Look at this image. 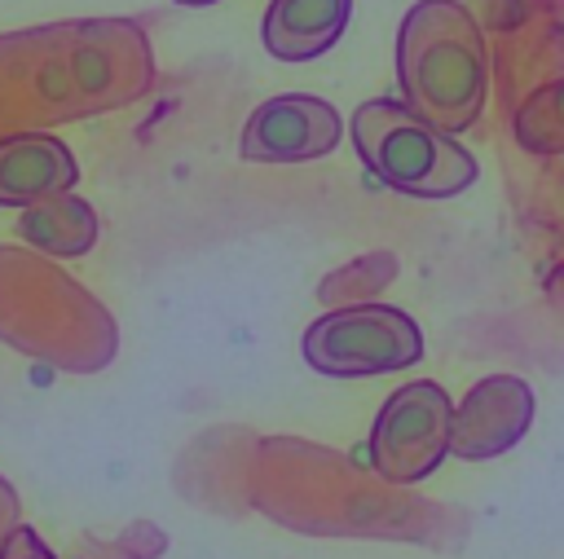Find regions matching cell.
Instances as JSON below:
<instances>
[{
	"label": "cell",
	"instance_id": "6da1fadb",
	"mask_svg": "<svg viewBox=\"0 0 564 559\" xmlns=\"http://www.w3.org/2000/svg\"><path fill=\"white\" fill-rule=\"evenodd\" d=\"M397 79L405 106L436 123L441 132H463L485 106L489 62L485 35L467 4L419 0L397 31Z\"/></svg>",
	"mask_w": 564,
	"mask_h": 559
},
{
	"label": "cell",
	"instance_id": "7a4b0ae2",
	"mask_svg": "<svg viewBox=\"0 0 564 559\" xmlns=\"http://www.w3.org/2000/svg\"><path fill=\"white\" fill-rule=\"evenodd\" d=\"M352 145L375 180L410 198H449L476 180V158L392 97H370L352 110Z\"/></svg>",
	"mask_w": 564,
	"mask_h": 559
},
{
	"label": "cell",
	"instance_id": "3957f363",
	"mask_svg": "<svg viewBox=\"0 0 564 559\" xmlns=\"http://www.w3.org/2000/svg\"><path fill=\"white\" fill-rule=\"evenodd\" d=\"M423 357V330L392 304H352L304 330V361L330 379H366L405 370Z\"/></svg>",
	"mask_w": 564,
	"mask_h": 559
},
{
	"label": "cell",
	"instance_id": "277c9868",
	"mask_svg": "<svg viewBox=\"0 0 564 559\" xmlns=\"http://www.w3.org/2000/svg\"><path fill=\"white\" fill-rule=\"evenodd\" d=\"M449 427H454V401L441 383L414 379L397 387L370 427L375 471L388 484H414L432 475L449 453Z\"/></svg>",
	"mask_w": 564,
	"mask_h": 559
},
{
	"label": "cell",
	"instance_id": "5b68a950",
	"mask_svg": "<svg viewBox=\"0 0 564 559\" xmlns=\"http://www.w3.org/2000/svg\"><path fill=\"white\" fill-rule=\"evenodd\" d=\"M344 119L330 101L308 92H282L247 114L238 154L247 163H308L339 145Z\"/></svg>",
	"mask_w": 564,
	"mask_h": 559
},
{
	"label": "cell",
	"instance_id": "8992f818",
	"mask_svg": "<svg viewBox=\"0 0 564 559\" xmlns=\"http://www.w3.org/2000/svg\"><path fill=\"white\" fill-rule=\"evenodd\" d=\"M533 423V387L516 374H485L454 405L449 453L463 462H485L524 440Z\"/></svg>",
	"mask_w": 564,
	"mask_h": 559
},
{
	"label": "cell",
	"instance_id": "52a82bcc",
	"mask_svg": "<svg viewBox=\"0 0 564 559\" xmlns=\"http://www.w3.org/2000/svg\"><path fill=\"white\" fill-rule=\"evenodd\" d=\"M79 180L75 154L48 132L0 136V207H35L44 198L70 194Z\"/></svg>",
	"mask_w": 564,
	"mask_h": 559
},
{
	"label": "cell",
	"instance_id": "ba28073f",
	"mask_svg": "<svg viewBox=\"0 0 564 559\" xmlns=\"http://www.w3.org/2000/svg\"><path fill=\"white\" fill-rule=\"evenodd\" d=\"M348 18L352 0H273L260 35L278 62H308L344 35Z\"/></svg>",
	"mask_w": 564,
	"mask_h": 559
},
{
	"label": "cell",
	"instance_id": "9c48e42d",
	"mask_svg": "<svg viewBox=\"0 0 564 559\" xmlns=\"http://www.w3.org/2000/svg\"><path fill=\"white\" fill-rule=\"evenodd\" d=\"M18 238L40 246L44 255L75 260V255H88L97 242V211L75 194H57L18 216Z\"/></svg>",
	"mask_w": 564,
	"mask_h": 559
},
{
	"label": "cell",
	"instance_id": "30bf717a",
	"mask_svg": "<svg viewBox=\"0 0 564 559\" xmlns=\"http://www.w3.org/2000/svg\"><path fill=\"white\" fill-rule=\"evenodd\" d=\"M516 141L529 154H564V79L542 84L516 114Z\"/></svg>",
	"mask_w": 564,
	"mask_h": 559
},
{
	"label": "cell",
	"instance_id": "8fae6325",
	"mask_svg": "<svg viewBox=\"0 0 564 559\" xmlns=\"http://www.w3.org/2000/svg\"><path fill=\"white\" fill-rule=\"evenodd\" d=\"M0 559H57V555L44 546V537L31 524H13L0 537Z\"/></svg>",
	"mask_w": 564,
	"mask_h": 559
},
{
	"label": "cell",
	"instance_id": "7c38bea8",
	"mask_svg": "<svg viewBox=\"0 0 564 559\" xmlns=\"http://www.w3.org/2000/svg\"><path fill=\"white\" fill-rule=\"evenodd\" d=\"M176 4H189V9H198V4H216V0H176Z\"/></svg>",
	"mask_w": 564,
	"mask_h": 559
}]
</instances>
